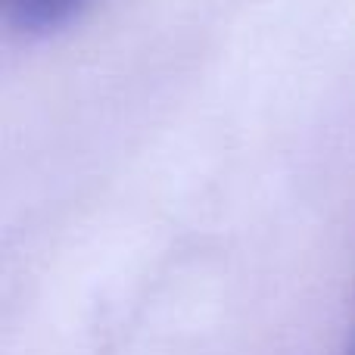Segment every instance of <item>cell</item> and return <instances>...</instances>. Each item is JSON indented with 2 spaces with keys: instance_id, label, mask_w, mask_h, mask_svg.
Wrapping results in <instances>:
<instances>
[{
  "instance_id": "1",
  "label": "cell",
  "mask_w": 355,
  "mask_h": 355,
  "mask_svg": "<svg viewBox=\"0 0 355 355\" xmlns=\"http://www.w3.org/2000/svg\"><path fill=\"white\" fill-rule=\"evenodd\" d=\"M87 0H3L6 19L25 35H47L78 16Z\"/></svg>"
},
{
  "instance_id": "2",
  "label": "cell",
  "mask_w": 355,
  "mask_h": 355,
  "mask_svg": "<svg viewBox=\"0 0 355 355\" xmlns=\"http://www.w3.org/2000/svg\"><path fill=\"white\" fill-rule=\"evenodd\" d=\"M343 355H355V331H352V337H349V343H346V352Z\"/></svg>"
}]
</instances>
